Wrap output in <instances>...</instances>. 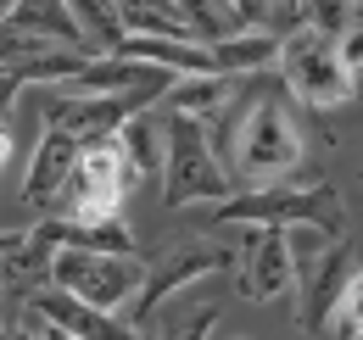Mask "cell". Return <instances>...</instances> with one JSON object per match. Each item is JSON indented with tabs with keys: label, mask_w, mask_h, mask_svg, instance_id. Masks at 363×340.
<instances>
[{
	"label": "cell",
	"mask_w": 363,
	"mask_h": 340,
	"mask_svg": "<svg viewBox=\"0 0 363 340\" xmlns=\"http://www.w3.org/2000/svg\"><path fill=\"white\" fill-rule=\"evenodd\" d=\"M207 134H213V151L229 168L235 190H274L302 168V128L291 118V106L269 89L246 95L235 106V128L207 123Z\"/></svg>",
	"instance_id": "6da1fadb"
},
{
	"label": "cell",
	"mask_w": 363,
	"mask_h": 340,
	"mask_svg": "<svg viewBox=\"0 0 363 340\" xmlns=\"http://www.w3.org/2000/svg\"><path fill=\"white\" fill-rule=\"evenodd\" d=\"M313 223L324 234L347 240V207L330 184H274V190H240L213 207V229H296Z\"/></svg>",
	"instance_id": "7a4b0ae2"
},
{
	"label": "cell",
	"mask_w": 363,
	"mask_h": 340,
	"mask_svg": "<svg viewBox=\"0 0 363 340\" xmlns=\"http://www.w3.org/2000/svg\"><path fill=\"white\" fill-rule=\"evenodd\" d=\"M285 240H291V262H296V290H291L296 296V329L318 335V329H330L335 301L347 290V279L358 273L352 246L335 240V234H324V229H313V223L285 229Z\"/></svg>",
	"instance_id": "3957f363"
},
{
	"label": "cell",
	"mask_w": 363,
	"mask_h": 340,
	"mask_svg": "<svg viewBox=\"0 0 363 340\" xmlns=\"http://www.w3.org/2000/svg\"><path fill=\"white\" fill-rule=\"evenodd\" d=\"M240 196L229 168L213 151V134L196 118H168V162H162V207L179 212V207H196V201H229Z\"/></svg>",
	"instance_id": "277c9868"
},
{
	"label": "cell",
	"mask_w": 363,
	"mask_h": 340,
	"mask_svg": "<svg viewBox=\"0 0 363 340\" xmlns=\"http://www.w3.org/2000/svg\"><path fill=\"white\" fill-rule=\"evenodd\" d=\"M135 178L140 173H135V162H129V151H123L118 134L95 140V145H84V157H79V168H73V178H67V190H62V201H56L50 217L112 223V217H123V201H129Z\"/></svg>",
	"instance_id": "5b68a950"
},
{
	"label": "cell",
	"mask_w": 363,
	"mask_h": 340,
	"mask_svg": "<svg viewBox=\"0 0 363 340\" xmlns=\"http://www.w3.org/2000/svg\"><path fill=\"white\" fill-rule=\"evenodd\" d=\"M279 79H285V89H291L302 106H313V112H335V106L358 101L352 67H347V56H341V40H324L313 28L285 34V45H279Z\"/></svg>",
	"instance_id": "8992f818"
},
{
	"label": "cell",
	"mask_w": 363,
	"mask_h": 340,
	"mask_svg": "<svg viewBox=\"0 0 363 340\" xmlns=\"http://www.w3.org/2000/svg\"><path fill=\"white\" fill-rule=\"evenodd\" d=\"M56 290H67V296L90 301L101 312H118V307H129L140 296V285H145V256H112V251H56L50 262V279Z\"/></svg>",
	"instance_id": "52a82bcc"
},
{
	"label": "cell",
	"mask_w": 363,
	"mask_h": 340,
	"mask_svg": "<svg viewBox=\"0 0 363 340\" xmlns=\"http://www.w3.org/2000/svg\"><path fill=\"white\" fill-rule=\"evenodd\" d=\"M235 256H240V251H229L224 240H168L157 256H145V285H140V296L129 301V318H123V324L145 329V318L174 296V290L207 279V273L235 268Z\"/></svg>",
	"instance_id": "ba28073f"
},
{
	"label": "cell",
	"mask_w": 363,
	"mask_h": 340,
	"mask_svg": "<svg viewBox=\"0 0 363 340\" xmlns=\"http://www.w3.org/2000/svg\"><path fill=\"white\" fill-rule=\"evenodd\" d=\"M168 89H135V95H67V89H50L45 101V128H62L73 134L79 145H95V140H112L118 128L140 118L151 101H162Z\"/></svg>",
	"instance_id": "9c48e42d"
},
{
	"label": "cell",
	"mask_w": 363,
	"mask_h": 340,
	"mask_svg": "<svg viewBox=\"0 0 363 340\" xmlns=\"http://www.w3.org/2000/svg\"><path fill=\"white\" fill-rule=\"evenodd\" d=\"M235 285L246 301H274L296 290V262H291L285 229H246L240 256H235Z\"/></svg>",
	"instance_id": "30bf717a"
},
{
	"label": "cell",
	"mask_w": 363,
	"mask_h": 340,
	"mask_svg": "<svg viewBox=\"0 0 363 340\" xmlns=\"http://www.w3.org/2000/svg\"><path fill=\"white\" fill-rule=\"evenodd\" d=\"M23 307L40 312V318L56 324V329H67L73 340H162V335H145V329H135V324H123L118 312H101V307H90V301L56 290V285H34V290L23 296Z\"/></svg>",
	"instance_id": "8fae6325"
},
{
	"label": "cell",
	"mask_w": 363,
	"mask_h": 340,
	"mask_svg": "<svg viewBox=\"0 0 363 340\" xmlns=\"http://www.w3.org/2000/svg\"><path fill=\"white\" fill-rule=\"evenodd\" d=\"M79 157H84V145H79L73 134L45 128L40 145H34V157H28V173H23V207L50 212V207L62 201V190H67L73 168H79Z\"/></svg>",
	"instance_id": "7c38bea8"
},
{
	"label": "cell",
	"mask_w": 363,
	"mask_h": 340,
	"mask_svg": "<svg viewBox=\"0 0 363 340\" xmlns=\"http://www.w3.org/2000/svg\"><path fill=\"white\" fill-rule=\"evenodd\" d=\"M240 95V79L229 73H196V79H174V89L162 95L168 118H196V123H218Z\"/></svg>",
	"instance_id": "4fadbf2b"
},
{
	"label": "cell",
	"mask_w": 363,
	"mask_h": 340,
	"mask_svg": "<svg viewBox=\"0 0 363 340\" xmlns=\"http://www.w3.org/2000/svg\"><path fill=\"white\" fill-rule=\"evenodd\" d=\"M279 45H285V34H274V28H240L213 45V67L229 79H257L279 62Z\"/></svg>",
	"instance_id": "5bb4252c"
},
{
	"label": "cell",
	"mask_w": 363,
	"mask_h": 340,
	"mask_svg": "<svg viewBox=\"0 0 363 340\" xmlns=\"http://www.w3.org/2000/svg\"><path fill=\"white\" fill-rule=\"evenodd\" d=\"M11 28L40 34V40L62 45V50H84V34H79V23H73L67 0H23V6H17V17H11ZM84 56H90V50H84Z\"/></svg>",
	"instance_id": "9a60e30c"
},
{
	"label": "cell",
	"mask_w": 363,
	"mask_h": 340,
	"mask_svg": "<svg viewBox=\"0 0 363 340\" xmlns=\"http://www.w3.org/2000/svg\"><path fill=\"white\" fill-rule=\"evenodd\" d=\"M67 11H73V23H79L90 56H118V45L129 40L118 0H67Z\"/></svg>",
	"instance_id": "2e32d148"
},
{
	"label": "cell",
	"mask_w": 363,
	"mask_h": 340,
	"mask_svg": "<svg viewBox=\"0 0 363 340\" xmlns=\"http://www.w3.org/2000/svg\"><path fill=\"white\" fill-rule=\"evenodd\" d=\"M118 140H123L135 173H162V162H168V123H157V118L140 112V118H129L118 128Z\"/></svg>",
	"instance_id": "e0dca14e"
},
{
	"label": "cell",
	"mask_w": 363,
	"mask_h": 340,
	"mask_svg": "<svg viewBox=\"0 0 363 340\" xmlns=\"http://www.w3.org/2000/svg\"><path fill=\"white\" fill-rule=\"evenodd\" d=\"M302 28L324 40H347L358 28V0H302Z\"/></svg>",
	"instance_id": "ac0fdd59"
},
{
	"label": "cell",
	"mask_w": 363,
	"mask_h": 340,
	"mask_svg": "<svg viewBox=\"0 0 363 340\" xmlns=\"http://www.w3.org/2000/svg\"><path fill=\"white\" fill-rule=\"evenodd\" d=\"M330 335L335 340H363V268L347 279V290H341L335 312H330Z\"/></svg>",
	"instance_id": "d6986e66"
},
{
	"label": "cell",
	"mask_w": 363,
	"mask_h": 340,
	"mask_svg": "<svg viewBox=\"0 0 363 340\" xmlns=\"http://www.w3.org/2000/svg\"><path fill=\"white\" fill-rule=\"evenodd\" d=\"M229 17H235L240 28H274V34H279V28H291V23L279 17V6H274V0H229Z\"/></svg>",
	"instance_id": "ffe728a7"
},
{
	"label": "cell",
	"mask_w": 363,
	"mask_h": 340,
	"mask_svg": "<svg viewBox=\"0 0 363 340\" xmlns=\"http://www.w3.org/2000/svg\"><path fill=\"white\" fill-rule=\"evenodd\" d=\"M213 329H218V307H196V312L174 318V324L162 329V340H207Z\"/></svg>",
	"instance_id": "44dd1931"
},
{
	"label": "cell",
	"mask_w": 363,
	"mask_h": 340,
	"mask_svg": "<svg viewBox=\"0 0 363 340\" xmlns=\"http://www.w3.org/2000/svg\"><path fill=\"white\" fill-rule=\"evenodd\" d=\"M23 79H17V73H0V128H6V112H11V101H17V95H23Z\"/></svg>",
	"instance_id": "7402d4cb"
},
{
	"label": "cell",
	"mask_w": 363,
	"mask_h": 340,
	"mask_svg": "<svg viewBox=\"0 0 363 340\" xmlns=\"http://www.w3.org/2000/svg\"><path fill=\"white\" fill-rule=\"evenodd\" d=\"M341 56H347V67H352V73L363 67V23L352 28V34H347V40H341Z\"/></svg>",
	"instance_id": "603a6c76"
},
{
	"label": "cell",
	"mask_w": 363,
	"mask_h": 340,
	"mask_svg": "<svg viewBox=\"0 0 363 340\" xmlns=\"http://www.w3.org/2000/svg\"><path fill=\"white\" fill-rule=\"evenodd\" d=\"M23 324H34V329H40V340H73L67 329H56V324H45V318H40V312H28V307H23Z\"/></svg>",
	"instance_id": "cb8c5ba5"
},
{
	"label": "cell",
	"mask_w": 363,
	"mask_h": 340,
	"mask_svg": "<svg viewBox=\"0 0 363 340\" xmlns=\"http://www.w3.org/2000/svg\"><path fill=\"white\" fill-rule=\"evenodd\" d=\"M0 340H40V329L17 318V324H0Z\"/></svg>",
	"instance_id": "d4e9b609"
},
{
	"label": "cell",
	"mask_w": 363,
	"mask_h": 340,
	"mask_svg": "<svg viewBox=\"0 0 363 340\" xmlns=\"http://www.w3.org/2000/svg\"><path fill=\"white\" fill-rule=\"evenodd\" d=\"M274 6H279V17H285V23H302V0H274Z\"/></svg>",
	"instance_id": "484cf974"
},
{
	"label": "cell",
	"mask_w": 363,
	"mask_h": 340,
	"mask_svg": "<svg viewBox=\"0 0 363 340\" xmlns=\"http://www.w3.org/2000/svg\"><path fill=\"white\" fill-rule=\"evenodd\" d=\"M6 162H11V128H0V173H6Z\"/></svg>",
	"instance_id": "4316f807"
},
{
	"label": "cell",
	"mask_w": 363,
	"mask_h": 340,
	"mask_svg": "<svg viewBox=\"0 0 363 340\" xmlns=\"http://www.w3.org/2000/svg\"><path fill=\"white\" fill-rule=\"evenodd\" d=\"M17 6H23V0H0V23H11V17H17Z\"/></svg>",
	"instance_id": "83f0119b"
},
{
	"label": "cell",
	"mask_w": 363,
	"mask_h": 340,
	"mask_svg": "<svg viewBox=\"0 0 363 340\" xmlns=\"http://www.w3.org/2000/svg\"><path fill=\"white\" fill-rule=\"evenodd\" d=\"M213 6H224V11H229V0H213Z\"/></svg>",
	"instance_id": "f1b7e54d"
},
{
	"label": "cell",
	"mask_w": 363,
	"mask_h": 340,
	"mask_svg": "<svg viewBox=\"0 0 363 340\" xmlns=\"http://www.w3.org/2000/svg\"><path fill=\"white\" fill-rule=\"evenodd\" d=\"M358 23H363V0H358Z\"/></svg>",
	"instance_id": "f546056e"
},
{
	"label": "cell",
	"mask_w": 363,
	"mask_h": 340,
	"mask_svg": "<svg viewBox=\"0 0 363 340\" xmlns=\"http://www.w3.org/2000/svg\"><path fill=\"white\" fill-rule=\"evenodd\" d=\"M229 340H246V335H229Z\"/></svg>",
	"instance_id": "4dcf8cb0"
},
{
	"label": "cell",
	"mask_w": 363,
	"mask_h": 340,
	"mask_svg": "<svg viewBox=\"0 0 363 340\" xmlns=\"http://www.w3.org/2000/svg\"><path fill=\"white\" fill-rule=\"evenodd\" d=\"M358 178H363V168H358Z\"/></svg>",
	"instance_id": "1f68e13d"
}]
</instances>
